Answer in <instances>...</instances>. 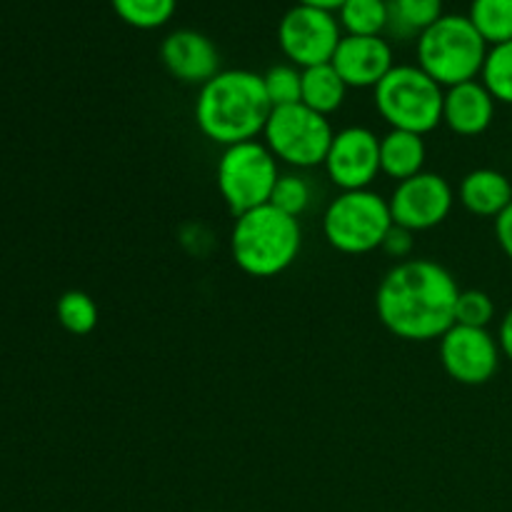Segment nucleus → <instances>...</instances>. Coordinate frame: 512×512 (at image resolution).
Returning a JSON list of instances; mask_svg holds the SVG:
<instances>
[{"label":"nucleus","instance_id":"nucleus-4","mask_svg":"<svg viewBox=\"0 0 512 512\" xmlns=\"http://www.w3.org/2000/svg\"><path fill=\"white\" fill-rule=\"evenodd\" d=\"M490 45L468 15H443L418 35V68L443 88L478 80Z\"/></svg>","mask_w":512,"mask_h":512},{"label":"nucleus","instance_id":"nucleus-19","mask_svg":"<svg viewBox=\"0 0 512 512\" xmlns=\"http://www.w3.org/2000/svg\"><path fill=\"white\" fill-rule=\"evenodd\" d=\"M343 35H383L390 25V3L385 0H345L338 10Z\"/></svg>","mask_w":512,"mask_h":512},{"label":"nucleus","instance_id":"nucleus-22","mask_svg":"<svg viewBox=\"0 0 512 512\" xmlns=\"http://www.w3.org/2000/svg\"><path fill=\"white\" fill-rule=\"evenodd\" d=\"M115 15L125 25L138 30H155L170 23L175 15L178 0H110Z\"/></svg>","mask_w":512,"mask_h":512},{"label":"nucleus","instance_id":"nucleus-24","mask_svg":"<svg viewBox=\"0 0 512 512\" xmlns=\"http://www.w3.org/2000/svg\"><path fill=\"white\" fill-rule=\"evenodd\" d=\"M483 85L490 90L495 103L512 105V40L493 45L483 65Z\"/></svg>","mask_w":512,"mask_h":512},{"label":"nucleus","instance_id":"nucleus-18","mask_svg":"<svg viewBox=\"0 0 512 512\" xmlns=\"http://www.w3.org/2000/svg\"><path fill=\"white\" fill-rule=\"evenodd\" d=\"M348 90L350 88L340 78L338 70L333 68V63L313 65V68L303 70V95H300V103L328 118V115L338 113L343 108Z\"/></svg>","mask_w":512,"mask_h":512},{"label":"nucleus","instance_id":"nucleus-2","mask_svg":"<svg viewBox=\"0 0 512 512\" xmlns=\"http://www.w3.org/2000/svg\"><path fill=\"white\" fill-rule=\"evenodd\" d=\"M273 105L265 95L263 75L253 70H220L200 85L195 125L215 145H238L263 135Z\"/></svg>","mask_w":512,"mask_h":512},{"label":"nucleus","instance_id":"nucleus-28","mask_svg":"<svg viewBox=\"0 0 512 512\" xmlns=\"http://www.w3.org/2000/svg\"><path fill=\"white\" fill-rule=\"evenodd\" d=\"M413 248H415V233L408 228H400V225L393 223V228L388 230V235H385L383 245H380V250H383L388 258L398 260V263H403V260H410V255H413Z\"/></svg>","mask_w":512,"mask_h":512},{"label":"nucleus","instance_id":"nucleus-31","mask_svg":"<svg viewBox=\"0 0 512 512\" xmlns=\"http://www.w3.org/2000/svg\"><path fill=\"white\" fill-rule=\"evenodd\" d=\"M345 0H298V5H308V8L328 10V13H338L343 8Z\"/></svg>","mask_w":512,"mask_h":512},{"label":"nucleus","instance_id":"nucleus-26","mask_svg":"<svg viewBox=\"0 0 512 512\" xmlns=\"http://www.w3.org/2000/svg\"><path fill=\"white\" fill-rule=\"evenodd\" d=\"M263 85L273 108L295 105L300 103V95H303V70L290 63L273 65L268 73H263Z\"/></svg>","mask_w":512,"mask_h":512},{"label":"nucleus","instance_id":"nucleus-11","mask_svg":"<svg viewBox=\"0 0 512 512\" xmlns=\"http://www.w3.org/2000/svg\"><path fill=\"white\" fill-rule=\"evenodd\" d=\"M393 223L413 233H425L448 220L455 205V190L443 175L423 170L415 178L395 185L388 198Z\"/></svg>","mask_w":512,"mask_h":512},{"label":"nucleus","instance_id":"nucleus-29","mask_svg":"<svg viewBox=\"0 0 512 512\" xmlns=\"http://www.w3.org/2000/svg\"><path fill=\"white\" fill-rule=\"evenodd\" d=\"M495 238L500 250L512 260V203L495 218Z\"/></svg>","mask_w":512,"mask_h":512},{"label":"nucleus","instance_id":"nucleus-9","mask_svg":"<svg viewBox=\"0 0 512 512\" xmlns=\"http://www.w3.org/2000/svg\"><path fill=\"white\" fill-rule=\"evenodd\" d=\"M343 40L338 15L328 10L295 5L283 15L278 25V45L290 65L305 70L330 63Z\"/></svg>","mask_w":512,"mask_h":512},{"label":"nucleus","instance_id":"nucleus-1","mask_svg":"<svg viewBox=\"0 0 512 512\" xmlns=\"http://www.w3.org/2000/svg\"><path fill=\"white\" fill-rule=\"evenodd\" d=\"M460 285L445 265L425 258L395 263L375 290L380 325L405 343L440 340L455 325Z\"/></svg>","mask_w":512,"mask_h":512},{"label":"nucleus","instance_id":"nucleus-21","mask_svg":"<svg viewBox=\"0 0 512 512\" xmlns=\"http://www.w3.org/2000/svg\"><path fill=\"white\" fill-rule=\"evenodd\" d=\"M443 15V0H393L388 28L408 38V35H420Z\"/></svg>","mask_w":512,"mask_h":512},{"label":"nucleus","instance_id":"nucleus-8","mask_svg":"<svg viewBox=\"0 0 512 512\" xmlns=\"http://www.w3.org/2000/svg\"><path fill=\"white\" fill-rule=\"evenodd\" d=\"M333 135L335 130L325 115L295 103L273 108L263 128V143L278 163L295 170H310L325 163Z\"/></svg>","mask_w":512,"mask_h":512},{"label":"nucleus","instance_id":"nucleus-7","mask_svg":"<svg viewBox=\"0 0 512 512\" xmlns=\"http://www.w3.org/2000/svg\"><path fill=\"white\" fill-rule=\"evenodd\" d=\"M278 178V160L258 140L223 148L215 168L218 193L235 218L268 205Z\"/></svg>","mask_w":512,"mask_h":512},{"label":"nucleus","instance_id":"nucleus-20","mask_svg":"<svg viewBox=\"0 0 512 512\" xmlns=\"http://www.w3.org/2000/svg\"><path fill=\"white\" fill-rule=\"evenodd\" d=\"M468 18L490 48L512 40V0H473Z\"/></svg>","mask_w":512,"mask_h":512},{"label":"nucleus","instance_id":"nucleus-16","mask_svg":"<svg viewBox=\"0 0 512 512\" xmlns=\"http://www.w3.org/2000/svg\"><path fill=\"white\" fill-rule=\"evenodd\" d=\"M458 200L475 218L495 220L512 203V183L500 170H470L458 185Z\"/></svg>","mask_w":512,"mask_h":512},{"label":"nucleus","instance_id":"nucleus-15","mask_svg":"<svg viewBox=\"0 0 512 512\" xmlns=\"http://www.w3.org/2000/svg\"><path fill=\"white\" fill-rule=\"evenodd\" d=\"M495 105L498 103L483 80H468L445 88L443 125L460 138H478L493 125Z\"/></svg>","mask_w":512,"mask_h":512},{"label":"nucleus","instance_id":"nucleus-10","mask_svg":"<svg viewBox=\"0 0 512 512\" xmlns=\"http://www.w3.org/2000/svg\"><path fill=\"white\" fill-rule=\"evenodd\" d=\"M440 365L460 385H485L495 378L500 368L498 338L488 328H468L455 323L443 338L438 340Z\"/></svg>","mask_w":512,"mask_h":512},{"label":"nucleus","instance_id":"nucleus-27","mask_svg":"<svg viewBox=\"0 0 512 512\" xmlns=\"http://www.w3.org/2000/svg\"><path fill=\"white\" fill-rule=\"evenodd\" d=\"M495 318V303L483 290H460L455 305V323L468 328H488Z\"/></svg>","mask_w":512,"mask_h":512},{"label":"nucleus","instance_id":"nucleus-23","mask_svg":"<svg viewBox=\"0 0 512 512\" xmlns=\"http://www.w3.org/2000/svg\"><path fill=\"white\" fill-rule=\"evenodd\" d=\"M55 315H58V323L63 325V330H68L70 335H90L98 325V305L83 290H68L58 298L55 305Z\"/></svg>","mask_w":512,"mask_h":512},{"label":"nucleus","instance_id":"nucleus-25","mask_svg":"<svg viewBox=\"0 0 512 512\" xmlns=\"http://www.w3.org/2000/svg\"><path fill=\"white\" fill-rule=\"evenodd\" d=\"M310 203H313L310 180L300 173H280L273 195H270V205L283 210L290 218H300L310 208Z\"/></svg>","mask_w":512,"mask_h":512},{"label":"nucleus","instance_id":"nucleus-17","mask_svg":"<svg viewBox=\"0 0 512 512\" xmlns=\"http://www.w3.org/2000/svg\"><path fill=\"white\" fill-rule=\"evenodd\" d=\"M428 145L423 135L405 133V130H388L380 138V175L403 183L425 170Z\"/></svg>","mask_w":512,"mask_h":512},{"label":"nucleus","instance_id":"nucleus-12","mask_svg":"<svg viewBox=\"0 0 512 512\" xmlns=\"http://www.w3.org/2000/svg\"><path fill=\"white\" fill-rule=\"evenodd\" d=\"M323 168L340 193L370 190L380 175V138L365 125L338 130L325 155Z\"/></svg>","mask_w":512,"mask_h":512},{"label":"nucleus","instance_id":"nucleus-6","mask_svg":"<svg viewBox=\"0 0 512 512\" xmlns=\"http://www.w3.org/2000/svg\"><path fill=\"white\" fill-rule=\"evenodd\" d=\"M393 228L390 205L373 190H348L328 203L323 213V235L343 255H368L380 250Z\"/></svg>","mask_w":512,"mask_h":512},{"label":"nucleus","instance_id":"nucleus-3","mask_svg":"<svg viewBox=\"0 0 512 512\" xmlns=\"http://www.w3.org/2000/svg\"><path fill=\"white\" fill-rule=\"evenodd\" d=\"M303 230L298 218H290L275 205H263L235 218L230 233V255L238 270L250 278H278L298 260Z\"/></svg>","mask_w":512,"mask_h":512},{"label":"nucleus","instance_id":"nucleus-14","mask_svg":"<svg viewBox=\"0 0 512 512\" xmlns=\"http://www.w3.org/2000/svg\"><path fill=\"white\" fill-rule=\"evenodd\" d=\"M165 70L180 83L205 85L220 73V55L213 40L198 30H173L160 45Z\"/></svg>","mask_w":512,"mask_h":512},{"label":"nucleus","instance_id":"nucleus-5","mask_svg":"<svg viewBox=\"0 0 512 512\" xmlns=\"http://www.w3.org/2000/svg\"><path fill=\"white\" fill-rule=\"evenodd\" d=\"M445 88L418 65H395L373 88L375 108L390 130L428 135L443 125Z\"/></svg>","mask_w":512,"mask_h":512},{"label":"nucleus","instance_id":"nucleus-13","mask_svg":"<svg viewBox=\"0 0 512 512\" xmlns=\"http://www.w3.org/2000/svg\"><path fill=\"white\" fill-rule=\"evenodd\" d=\"M330 63L348 88H375L395 68L393 48L383 35H343Z\"/></svg>","mask_w":512,"mask_h":512},{"label":"nucleus","instance_id":"nucleus-30","mask_svg":"<svg viewBox=\"0 0 512 512\" xmlns=\"http://www.w3.org/2000/svg\"><path fill=\"white\" fill-rule=\"evenodd\" d=\"M498 345H500V353H503V358H508L512 363V308L503 315V320H500Z\"/></svg>","mask_w":512,"mask_h":512}]
</instances>
